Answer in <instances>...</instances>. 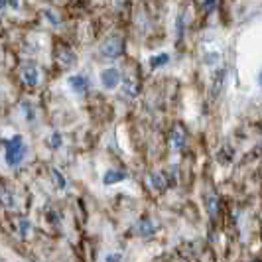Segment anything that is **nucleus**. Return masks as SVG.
I'll return each instance as SVG.
<instances>
[{
    "instance_id": "obj_9",
    "label": "nucleus",
    "mask_w": 262,
    "mask_h": 262,
    "mask_svg": "<svg viewBox=\"0 0 262 262\" xmlns=\"http://www.w3.org/2000/svg\"><path fill=\"white\" fill-rule=\"evenodd\" d=\"M126 178V173L122 170H108L103 176V184L105 185H115V184H118V182H122Z\"/></svg>"
},
{
    "instance_id": "obj_17",
    "label": "nucleus",
    "mask_w": 262,
    "mask_h": 262,
    "mask_svg": "<svg viewBox=\"0 0 262 262\" xmlns=\"http://www.w3.org/2000/svg\"><path fill=\"white\" fill-rule=\"evenodd\" d=\"M215 2H217V0H205V2H203V8H205L207 12H211V10L215 8Z\"/></svg>"
},
{
    "instance_id": "obj_13",
    "label": "nucleus",
    "mask_w": 262,
    "mask_h": 262,
    "mask_svg": "<svg viewBox=\"0 0 262 262\" xmlns=\"http://www.w3.org/2000/svg\"><path fill=\"white\" fill-rule=\"evenodd\" d=\"M32 231V223L28 221V219H22L20 221V235L22 236H28V233Z\"/></svg>"
},
{
    "instance_id": "obj_11",
    "label": "nucleus",
    "mask_w": 262,
    "mask_h": 262,
    "mask_svg": "<svg viewBox=\"0 0 262 262\" xmlns=\"http://www.w3.org/2000/svg\"><path fill=\"white\" fill-rule=\"evenodd\" d=\"M148 178H150V185H152L154 189H158V191H164V189H166L168 182L164 180V176H162V173H150Z\"/></svg>"
},
{
    "instance_id": "obj_12",
    "label": "nucleus",
    "mask_w": 262,
    "mask_h": 262,
    "mask_svg": "<svg viewBox=\"0 0 262 262\" xmlns=\"http://www.w3.org/2000/svg\"><path fill=\"white\" fill-rule=\"evenodd\" d=\"M168 61H170V55H168V53H160V55H154V57L150 59V66L162 67V66H166Z\"/></svg>"
},
{
    "instance_id": "obj_20",
    "label": "nucleus",
    "mask_w": 262,
    "mask_h": 262,
    "mask_svg": "<svg viewBox=\"0 0 262 262\" xmlns=\"http://www.w3.org/2000/svg\"><path fill=\"white\" fill-rule=\"evenodd\" d=\"M258 85H260V89H262V71H260V75H258Z\"/></svg>"
},
{
    "instance_id": "obj_18",
    "label": "nucleus",
    "mask_w": 262,
    "mask_h": 262,
    "mask_svg": "<svg viewBox=\"0 0 262 262\" xmlns=\"http://www.w3.org/2000/svg\"><path fill=\"white\" fill-rule=\"evenodd\" d=\"M106 262H120V254H118V252L108 254V256H106Z\"/></svg>"
},
{
    "instance_id": "obj_15",
    "label": "nucleus",
    "mask_w": 262,
    "mask_h": 262,
    "mask_svg": "<svg viewBox=\"0 0 262 262\" xmlns=\"http://www.w3.org/2000/svg\"><path fill=\"white\" fill-rule=\"evenodd\" d=\"M61 146V134L59 132H53L52 134V148L53 150H57Z\"/></svg>"
},
{
    "instance_id": "obj_1",
    "label": "nucleus",
    "mask_w": 262,
    "mask_h": 262,
    "mask_svg": "<svg viewBox=\"0 0 262 262\" xmlns=\"http://www.w3.org/2000/svg\"><path fill=\"white\" fill-rule=\"evenodd\" d=\"M26 152L28 148L24 144V138L20 134L12 136L10 140H4V158H6V164L8 166H12V168L20 166L22 160L26 158Z\"/></svg>"
},
{
    "instance_id": "obj_16",
    "label": "nucleus",
    "mask_w": 262,
    "mask_h": 262,
    "mask_svg": "<svg viewBox=\"0 0 262 262\" xmlns=\"http://www.w3.org/2000/svg\"><path fill=\"white\" fill-rule=\"evenodd\" d=\"M2 201H4V205L6 207H10L12 203H10V193H8V189L6 187H2Z\"/></svg>"
},
{
    "instance_id": "obj_5",
    "label": "nucleus",
    "mask_w": 262,
    "mask_h": 262,
    "mask_svg": "<svg viewBox=\"0 0 262 262\" xmlns=\"http://www.w3.org/2000/svg\"><path fill=\"white\" fill-rule=\"evenodd\" d=\"M156 223L152 221V219H148V217H144V219H140L138 223L134 225V235L138 236H152L154 233H156Z\"/></svg>"
},
{
    "instance_id": "obj_7",
    "label": "nucleus",
    "mask_w": 262,
    "mask_h": 262,
    "mask_svg": "<svg viewBox=\"0 0 262 262\" xmlns=\"http://www.w3.org/2000/svg\"><path fill=\"white\" fill-rule=\"evenodd\" d=\"M170 142H171V148H173V150H178V152L184 148V146H185V130H184V126H180V124H178V126L171 130Z\"/></svg>"
},
{
    "instance_id": "obj_8",
    "label": "nucleus",
    "mask_w": 262,
    "mask_h": 262,
    "mask_svg": "<svg viewBox=\"0 0 262 262\" xmlns=\"http://www.w3.org/2000/svg\"><path fill=\"white\" fill-rule=\"evenodd\" d=\"M67 83H69L71 91L75 93H85L89 89V81H87V77H83V75H71V77L67 79Z\"/></svg>"
},
{
    "instance_id": "obj_19",
    "label": "nucleus",
    "mask_w": 262,
    "mask_h": 262,
    "mask_svg": "<svg viewBox=\"0 0 262 262\" xmlns=\"http://www.w3.org/2000/svg\"><path fill=\"white\" fill-rule=\"evenodd\" d=\"M6 2H8V0H6ZM18 4H20L18 0H10V6H12V8H18Z\"/></svg>"
},
{
    "instance_id": "obj_10",
    "label": "nucleus",
    "mask_w": 262,
    "mask_h": 262,
    "mask_svg": "<svg viewBox=\"0 0 262 262\" xmlns=\"http://www.w3.org/2000/svg\"><path fill=\"white\" fill-rule=\"evenodd\" d=\"M207 209H209L211 219H215L217 217V211H219V197L215 195L213 191L207 193Z\"/></svg>"
},
{
    "instance_id": "obj_2",
    "label": "nucleus",
    "mask_w": 262,
    "mask_h": 262,
    "mask_svg": "<svg viewBox=\"0 0 262 262\" xmlns=\"http://www.w3.org/2000/svg\"><path fill=\"white\" fill-rule=\"evenodd\" d=\"M20 79H22V83L26 85V87H36L39 81V71H38V66L36 63H24L22 69H20Z\"/></svg>"
},
{
    "instance_id": "obj_3",
    "label": "nucleus",
    "mask_w": 262,
    "mask_h": 262,
    "mask_svg": "<svg viewBox=\"0 0 262 262\" xmlns=\"http://www.w3.org/2000/svg\"><path fill=\"white\" fill-rule=\"evenodd\" d=\"M101 53H103L105 57H118V55L122 53V39L117 38V36L108 38L105 43H103V48H101Z\"/></svg>"
},
{
    "instance_id": "obj_6",
    "label": "nucleus",
    "mask_w": 262,
    "mask_h": 262,
    "mask_svg": "<svg viewBox=\"0 0 262 262\" xmlns=\"http://www.w3.org/2000/svg\"><path fill=\"white\" fill-rule=\"evenodd\" d=\"M55 57H57L59 66H63V67H71L75 63V53L71 52L69 48H66V46H59V48H57Z\"/></svg>"
},
{
    "instance_id": "obj_14",
    "label": "nucleus",
    "mask_w": 262,
    "mask_h": 262,
    "mask_svg": "<svg viewBox=\"0 0 262 262\" xmlns=\"http://www.w3.org/2000/svg\"><path fill=\"white\" fill-rule=\"evenodd\" d=\"M52 173H53V178H55V184H57V187H61V189H63V187H66V178H63V176H61L57 170H52Z\"/></svg>"
},
{
    "instance_id": "obj_4",
    "label": "nucleus",
    "mask_w": 262,
    "mask_h": 262,
    "mask_svg": "<svg viewBox=\"0 0 262 262\" xmlns=\"http://www.w3.org/2000/svg\"><path fill=\"white\" fill-rule=\"evenodd\" d=\"M101 83L105 89H115L118 83H120V73H118L117 67H108L101 73Z\"/></svg>"
}]
</instances>
